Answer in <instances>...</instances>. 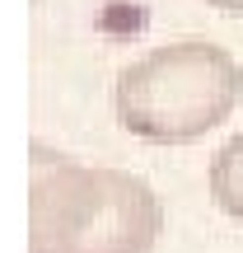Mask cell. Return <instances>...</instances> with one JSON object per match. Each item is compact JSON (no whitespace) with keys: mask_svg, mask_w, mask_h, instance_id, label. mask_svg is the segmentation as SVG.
I'll list each match as a JSON object with an SVG mask.
<instances>
[{"mask_svg":"<svg viewBox=\"0 0 243 253\" xmlns=\"http://www.w3.org/2000/svg\"><path fill=\"white\" fill-rule=\"evenodd\" d=\"M206 183H210V202H215L229 220L243 225V131H234L215 155H210Z\"/></svg>","mask_w":243,"mask_h":253,"instance_id":"obj_3","label":"cell"},{"mask_svg":"<svg viewBox=\"0 0 243 253\" xmlns=\"http://www.w3.org/2000/svg\"><path fill=\"white\" fill-rule=\"evenodd\" d=\"M210 9H225V14H243V0H206Z\"/></svg>","mask_w":243,"mask_h":253,"instance_id":"obj_4","label":"cell"},{"mask_svg":"<svg viewBox=\"0 0 243 253\" xmlns=\"http://www.w3.org/2000/svg\"><path fill=\"white\" fill-rule=\"evenodd\" d=\"M243 66L220 42H169L117 75V122L145 145H192L234 118Z\"/></svg>","mask_w":243,"mask_h":253,"instance_id":"obj_2","label":"cell"},{"mask_svg":"<svg viewBox=\"0 0 243 253\" xmlns=\"http://www.w3.org/2000/svg\"><path fill=\"white\" fill-rule=\"evenodd\" d=\"M33 253H154L164 207L154 188L122 169H84L33 150Z\"/></svg>","mask_w":243,"mask_h":253,"instance_id":"obj_1","label":"cell"}]
</instances>
